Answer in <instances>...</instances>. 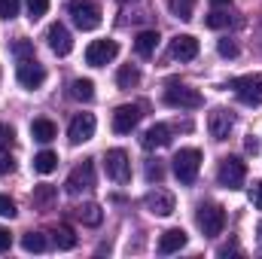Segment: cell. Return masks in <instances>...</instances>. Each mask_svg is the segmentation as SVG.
Segmentation results:
<instances>
[{
    "label": "cell",
    "mask_w": 262,
    "mask_h": 259,
    "mask_svg": "<svg viewBox=\"0 0 262 259\" xmlns=\"http://www.w3.org/2000/svg\"><path fill=\"white\" fill-rule=\"evenodd\" d=\"M67 12H70L73 25L79 31H95L101 25V6L95 0H70L67 3Z\"/></svg>",
    "instance_id": "6da1fadb"
},
{
    "label": "cell",
    "mask_w": 262,
    "mask_h": 259,
    "mask_svg": "<svg viewBox=\"0 0 262 259\" xmlns=\"http://www.w3.org/2000/svg\"><path fill=\"white\" fill-rule=\"evenodd\" d=\"M198 168H201V153H198L195 146H186V149H180L174 156V174H177V180L183 186H192L195 183Z\"/></svg>",
    "instance_id": "7a4b0ae2"
},
{
    "label": "cell",
    "mask_w": 262,
    "mask_h": 259,
    "mask_svg": "<svg viewBox=\"0 0 262 259\" xmlns=\"http://www.w3.org/2000/svg\"><path fill=\"white\" fill-rule=\"evenodd\" d=\"M232 92L238 95L241 104L259 107L262 104V73H244V76L232 79Z\"/></svg>",
    "instance_id": "3957f363"
},
{
    "label": "cell",
    "mask_w": 262,
    "mask_h": 259,
    "mask_svg": "<svg viewBox=\"0 0 262 259\" xmlns=\"http://www.w3.org/2000/svg\"><path fill=\"white\" fill-rule=\"evenodd\" d=\"M165 104L174 107V110H198V107L204 104V98L198 95L195 89H189V85L171 82V85L165 89Z\"/></svg>",
    "instance_id": "277c9868"
},
{
    "label": "cell",
    "mask_w": 262,
    "mask_h": 259,
    "mask_svg": "<svg viewBox=\"0 0 262 259\" xmlns=\"http://www.w3.org/2000/svg\"><path fill=\"white\" fill-rule=\"evenodd\" d=\"M195 223H198V229H201V235L213 238V235H220L223 226H226V210H223L220 204H201L198 213H195Z\"/></svg>",
    "instance_id": "5b68a950"
},
{
    "label": "cell",
    "mask_w": 262,
    "mask_h": 259,
    "mask_svg": "<svg viewBox=\"0 0 262 259\" xmlns=\"http://www.w3.org/2000/svg\"><path fill=\"white\" fill-rule=\"evenodd\" d=\"M244 177H247V165H244L241 159L229 156V159L220 162V171H216L220 186H226V189H241V186H244Z\"/></svg>",
    "instance_id": "8992f818"
},
{
    "label": "cell",
    "mask_w": 262,
    "mask_h": 259,
    "mask_svg": "<svg viewBox=\"0 0 262 259\" xmlns=\"http://www.w3.org/2000/svg\"><path fill=\"white\" fill-rule=\"evenodd\" d=\"M89 189H95V162L92 159H82L70 171V177H67V192L79 195V192H89Z\"/></svg>",
    "instance_id": "52a82bcc"
},
{
    "label": "cell",
    "mask_w": 262,
    "mask_h": 259,
    "mask_svg": "<svg viewBox=\"0 0 262 259\" xmlns=\"http://www.w3.org/2000/svg\"><path fill=\"white\" fill-rule=\"evenodd\" d=\"M104 168H107V177L116 180V183H128L131 180V162L125 149H110L104 156Z\"/></svg>",
    "instance_id": "ba28073f"
},
{
    "label": "cell",
    "mask_w": 262,
    "mask_h": 259,
    "mask_svg": "<svg viewBox=\"0 0 262 259\" xmlns=\"http://www.w3.org/2000/svg\"><path fill=\"white\" fill-rule=\"evenodd\" d=\"M15 79L25 89H40L46 82V67L40 64L37 58H21L18 61V70H15Z\"/></svg>",
    "instance_id": "9c48e42d"
},
{
    "label": "cell",
    "mask_w": 262,
    "mask_h": 259,
    "mask_svg": "<svg viewBox=\"0 0 262 259\" xmlns=\"http://www.w3.org/2000/svg\"><path fill=\"white\" fill-rule=\"evenodd\" d=\"M116 55H119L116 40H95V43H89V49H85V64L104 67L107 61H113Z\"/></svg>",
    "instance_id": "30bf717a"
},
{
    "label": "cell",
    "mask_w": 262,
    "mask_h": 259,
    "mask_svg": "<svg viewBox=\"0 0 262 259\" xmlns=\"http://www.w3.org/2000/svg\"><path fill=\"white\" fill-rule=\"evenodd\" d=\"M67 137H70L73 146L92 140V137H95V116H92V113H79V116H73V119H70V128H67Z\"/></svg>",
    "instance_id": "8fae6325"
},
{
    "label": "cell",
    "mask_w": 262,
    "mask_h": 259,
    "mask_svg": "<svg viewBox=\"0 0 262 259\" xmlns=\"http://www.w3.org/2000/svg\"><path fill=\"white\" fill-rule=\"evenodd\" d=\"M232 128H235V116H232V110L216 107V110L207 116V131H210V137H213V140H226Z\"/></svg>",
    "instance_id": "7c38bea8"
},
{
    "label": "cell",
    "mask_w": 262,
    "mask_h": 259,
    "mask_svg": "<svg viewBox=\"0 0 262 259\" xmlns=\"http://www.w3.org/2000/svg\"><path fill=\"white\" fill-rule=\"evenodd\" d=\"M140 107L137 104H122L116 113H113V131L116 134H128L131 128H137V122H140Z\"/></svg>",
    "instance_id": "4fadbf2b"
},
{
    "label": "cell",
    "mask_w": 262,
    "mask_h": 259,
    "mask_svg": "<svg viewBox=\"0 0 262 259\" xmlns=\"http://www.w3.org/2000/svg\"><path fill=\"white\" fill-rule=\"evenodd\" d=\"M46 43H49V49H52L55 55H70V49H73L70 31H67L64 25H61V21L49 25V31H46Z\"/></svg>",
    "instance_id": "5bb4252c"
},
{
    "label": "cell",
    "mask_w": 262,
    "mask_h": 259,
    "mask_svg": "<svg viewBox=\"0 0 262 259\" xmlns=\"http://www.w3.org/2000/svg\"><path fill=\"white\" fill-rule=\"evenodd\" d=\"M143 204H146V210L156 213V217H168V213H174V195L165 192V189H152V192H146Z\"/></svg>",
    "instance_id": "9a60e30c"
},
{
    "label": "cell",
    "mask_w": 262,
    "mask_h": 259,
    "mask_svg": "<svg viewBox=\"0 0 262 259\" xmlns=\"http://www.w3.org/2000/svg\"><path fill=\"white\" fill-rule=\"evenodd\" d=\"M195 55H198V40L195 37L180 34V37L171 40V58H177V61H192Z\"/></svg>",
    "instance_id": "2e32d148"
},
{
    "label": "cell",
    "mask_w": 262,
    "mask_h": 259,
    "mask_svg": "<svg viewBox=\"0 0 262 259\" xmlns=\"http://www.w3.org/2000/svg\"><path fill=\"white\" fill-rule=\"evenodd\" d=\"M171 143V128L168 125H152V128L143 131V137H140V146L143 149H159V146H168Z\"/></svg>",
    "instance_id": "e0dca14e"
},
{
    "label": "cell",
    "mask_w": 262,
    "mask_h": 259,
    "mask_svg": "<svg viewBox=\"0 0 262 259\" xmlns=\"http://www.w3.org/2000/svg\"><path fill=\"white\" fill-rule=\"evenodd\" d=\"M180 247H186V232H183V229H168V232L159 238V253H162V256L177 253Z\"/></svg>",
    "instance_id": "ac0fdd59"
},
{
    "label": "cell",
    "mask_w": 262,
    "mask_h": 259,
    "mask_svg": "<svg viewBox=\"0 0 262 259\" xmlns=\"http://www.w3.org/2000/svg\"><path fill=\"white\" fill-rule=\"evenodd\" d=\"M73 217L82 223V226H101L104 223V210L98 207V204H79V207H73Z\"/></svg>",
    "instance_id": "d6986e66"
},
{
    "label": "cell",
    "mask_w": 262,
    "mask_h": 259,
    "mask_svg": "<svg viewBox=\"0 0 262 259\" xmlns=\"http://www.w3.org/2000/svg\"><path fill=\"white\" fill-rule=\"evenodd\" d=\"M156 46H159V31H140L137 40H134V52L140 58H149L156 52Z\"/></svg>",
    "instance_id": "ffe728a7"
},
{
    "label": "cell",
    "mask_w": 262,
    "mask_h": 259,
    "mask_svg": "<svg viewBox=\"0 0 262 259\" xmlns=\"http://www.w3.org/2000/svg\"><path fill=\"white\" fill-rule=\"evenodd\" d=\"M31 134H34V140H40V143H49V140H55V122L52 119H34L31 122Z\"/></svg>",
    "instance_id": "44dd1931"
},
{
    "label": "cell",
    "mask_w": 262,
    "mask_h": 259,
    "mask_svg": "<svg viewBox=\"0 0 262 259\" xmlns=\"http://www.w3.org/2000/svg\"><path fill=\"white\" fill-rule=\"evenodd\" d=\"M55 168H58V156H55V153L43 149V153L34 156V171H37V174H52Z\"/></svg>",
    "instance_id": "7402d4cb"
},
{
    "label": "cell",
    "mask_w": 262,
    "mask_h": 259,
    "mask_svg": "<svg viewBox=\"0 0 262 259\" xmlns=\"http://www.w3.org/2000/svg\"><path fill=\"white\" fill-rule=\"evenodd\" d=\"M140 82V70L134 64H122L119 67V73H116V85L119 89H134Z\"/></svg>",
    "instance_id": "603a6c76"
},
{
    "label": "cell",
    "mask_w": 262,
    "mask_h": 259,
    "mask_svg": "<svg viewBox=\"0 0 262 259\" xmlns=\"http://www.w3.org/2000/svg\"><path fill=\"white\" fill-rule=\"evenodd\" d=\"M70 98H76V101H92V98H95V82H92V79H73V82H70Z\"/></svg>",
    "instance_id": "cb8c5ba5"
},
{
    "label": "cell",
    "mask_w": 262,
    "mask_h": 259,
    "mask_svg": "<svg viewBox=\"0 0 262 259\" xmlns=\"http://www.w3.org/2000/svg\"><path fill=\"white\" fill-rule=\"evenodd\" d=\"M52 238H55V247H61V250H73V247H76V235H73L70 226L52 229Z\"/></svg>",
    "instance_id": "d4e9b609"
},
{
    "label": "cell",
    "mask_w": 262,
    "mask_h": 259,
    "mask_svg": "<svg viewBox=\"0 0 262 259\" xmlns=\"http://www.w3.org/2000/svg\"><path fill=\"white\" fill-rule=\"evenodd\" d=\"M55 186H49V183H43V186H37L34 195H31V201H34V207H49L52 201H55Z\"/></svg>",
    "instance_id": "484cf974"
},
{
    "label": "cell",
    "mask_w": 262,
    "mask_h": 259,
    "mask_svg": "<svg viewBox=\"0 0 262 259\" xmlns=\"http://www.w3.org/2000/svg\"><path fill=\"white\" fill-rule=\"evenodd\" d=\"M21 247H25L28 253H43V250H46V238H43L40 232H28V235L21 238Z\"/></svg>",
    "instance_id": "4316f807"
},
{
    "label": "cell",
    "mask_w": 262,
    "mask_h": 259,
    "mask_svg": "<svg viewBox=\"0 0 262 259\" xmlns=\"http://www.w3.org/2000/svg\"><path fill=\"white\" fill-rule=\"evenodd\" d=\"M168 6H171V12H174L177 18L189 21V18H192V6H195V0H168Z\"/></svg>",
    "instance_id": "83f0119b"
},
{
    "label": "cell",
    "mask_w": 262,
    "mask_h": 259,
    "mask_svg": "<svg viewBox=\"0 0 262 259\" xmlns=\"http://www.w3.org/2000/svg\"><path fill=\"white\" fill-rule=\"evenodd\" d=\"M204 25H207V28H213V31H220V28H229V25H232V15H229V12H223V9H213V12L204 18Z\"/></svg>",
    "instance_id": "f1b7e54d"
},
{
    "label": "cell",
    "mask_w": 262,
    "mask_h": 259,
    "mask_svg": "<svg viewBox=\"0 0 262 259\" xmlns=\"http://www.w3.org/2000/svg\"><path fill=\"white\" fill-rule=\"evenodd\" d=\"M46 12H49V0H28V18L31 21L43 18Z\"/></svg>",
    "instance_id": "f546056e"
},
{
    "label": "cell",
    "mask_w": 262,
    "mask_h": 259,
    "mask_svg": "<svg viewBox=\"0 0 262 259\" xmlns=\"http://www.w3.org/2000/svg\"><path fill=\"white\" fill-rule=\"evenodd\" d=\"M12 55L21 61V58H34V46L28 43V40H18V43H12Z\"/></svg>",
    "instance_id": "4dcf8cb0"
},
{
    "label": "cell",
    "mask_w": 262,
    "mask_h": 259,
    "mask_svg": "<svg viewBox=\"0 0 262 259\" xmlns=\"http://www.w3.org/2000/svg\"><path fill=\"white\" fill-rule=\"evenodd\" d=\"M21 0H0V18H15Z\"/></svg>",
    "instance_id": "1f68e13d"
},
{
    "label": "cell",
    "mask_w": 262,
    "mask_h": 259,
    "mask_svg": "<svg viewBox=\"0 0 262 259\" xmlns=\"http://www.w3.org/2000/svg\"><path fill=\"white\" fill-rule=\"evenodd\" d=\"M12 168H15L12 153H9V146H3V143H0V177H3V174H9Z\"/></svg>",
    "instance_id": "d6a6232c"
},
{
    "label": "cell",
    "mask_w": 262,
    "mask_h": 259,
    "mask_svg": "<svg viewBox=\"0 0 262 259\" xmlns=\"http://www.w3.org/2000/svg\"><path fill=\"white\" fill-rule=\"evenodd\" d=\"M216 52H220L223 58H235V55H238V46H235L232 40H220V43H216Z\"/></svg>",
    "instance_id": "836d02e7"
},
{
    "label": "cell",
    "mask_w": 262,
    "mask_h": 259,
    "mask_svg": "<svg viewBox=\"0 0 262 259\" xmlns=\"http://www.w3.org/2000/svg\"><path fill=\"white\" fill-rule=\"evenodd\" d=\"M15 213H18V210H15V201H12L9 195H0V217H9V220H12Z\"/></svg>",
    "instance_id": "e575fe53"
},
{
    "label": "cell",
    "mask_w": 262,
    "mask_h": 259,
    "mask_svg": "<svg viewBox=\"0 0 262 259\" xmlns=\"http://www.w3.org/2000/svg\"><path fill=\"white\" fill-rule=\"evenodd\" d=\"M162 177H165L162 165H159V162H149V165H146V180L152 183V180H162Z\"/></svg>",
    "instance_id": "d590c367"
},
{
    "label": "cell",
    "mask_w": 262,
    "mask_h": 259,
    "mask_svg": "<svg viewBox=\"0 0 262 259\" xmlns=\"http://www.w3.org/2000/svg\"><path fill=\"white\" fill-rule=\"evenodd\" d=\"M12 137H15V131L9 128V125H0V143L3 146H12Z\"/></svg>",
    "instance_id": "8d00e7d4"
},
{
    "label": "cell",
    "mask_w": 262,
    "mask_h": 259,
    "mask_svg": "<svg viewBox=\"0 0 262 259\" xmlns=\"http://www.w3.org/2000/svg\"><path fill=\"white\" fill-rule=\"evenodd\" d=\"M9 247H12V235H9V229H0V253Z\"/></svg>",
    "instance_id": "74e56055"
},
{
    "label": "cell",
    "mask_w": 262,
    "mask_h": 259,
    "mask_svg": "<svg viewBox=\"0 0 262 259\" xmlns=\"http://www.w3.org/2000/svg\"><path fill=\"white\" fill-rule=\"evenodd\" d=\"M250 201H253V204H256V207L262 210V180L256 183V186H253V192H250Z\"/></svg>",
    "instance_id": "f35d334b"
},
{
    "label": "cell",
    "mask_w": 262,
    "mask_h": 259,
    "mask_svg": "<svg viewBox=\"0 0 262 259\" xmlns=\"http://www.w3.org/2000/svg\"><path fill=\"white\" fill-rule=\"evenodd\" d=\"M244 149L256 156V153H259V140H256V137H247V140H244Z\"/></svg>",
    "instance_id": "ab89813d"
},
{
    "label": "cell",
    "mask_w": 262,
    "mask_h": 259,
    "mask_svg": "<svg viewBox=\"0 0 262 259\" xmlns=\"http://www.w3.org/2000/svg\"><path fill=\"white\" fill-rule=\"evenodd\" d=\"M210 3H213V6H223V3H229V0H210Z\"/></svg>",
    "instance_id": "60d3db41"
}]
</instances>
